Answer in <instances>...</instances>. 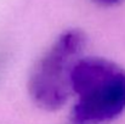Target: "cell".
<instances>
[{
    "label": "cell",
    "mask_w": 125,
    "mask_h": 124,
    "mask_svg": "<svg viewBox=\"0 0 125 124\" xmlns=\"http://www.w3.org/2000/svg\"><path fill=\"white\" fill-rule=\"evenodd\" d=\"M77 101L71 110L73 124H102L125 111V69L115 62L82 56L71 73Z\"/></svg>",
    "instance_id": "cell-1"
},
{
    "label": "cell",
    "mask_w": 125,
    "mask_h": 124,
    "mask_svg": "<svg viewBox=\"0 0 125 124\" xmlns=\"http://www.w3.org/2000/svg\"><path fill=\"white\" fill-rule=\"evenodd\" d=\"M86 46L83 31L72 28L61 33L35 62L28 79V92L35 106L53 112L72 95L71 73Z\"/></svg>",
    "instance_id": "cell-2"
},
{
    "label": "cell",
    "mask_w": 125,
    "mask_h": 124,
    "mask_svg": "<svg viewBox=\"0 0 125 124\" xmlns=\"http://www.w3.org/2000/svg\"><path fill=\"white\" fill-rule=\"evenodd\" d=\"M94 1H96L97 4L104 5V6H112V5H117V4L122 2L123 0H94Z\"/></svg>",
    "instance_id": "cell-3"
}]
</instances>
